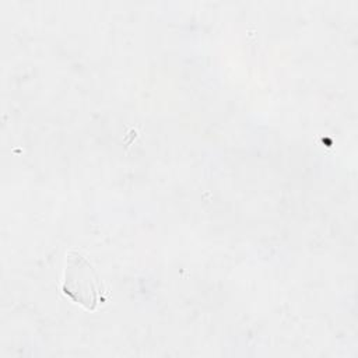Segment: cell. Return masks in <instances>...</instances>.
Wrapping results in <instances>:
<instances>
[{
  "instance_id": "cell-1",
  "label": "cell",
  "mask_w": 358,
  "mask_h": 358,
  "mask_svg": "<svg viewBox=\"0 0 358 358\" xmlns=\"http://www.w3.org/2000/svg\"><path fill=\"white\" fill-rule=\"evenodd\" d=\"M63 291L85 309H95L99 301V280L92 264L78 250H69L66 256Z\"/></svg>"
}]
</instances>
